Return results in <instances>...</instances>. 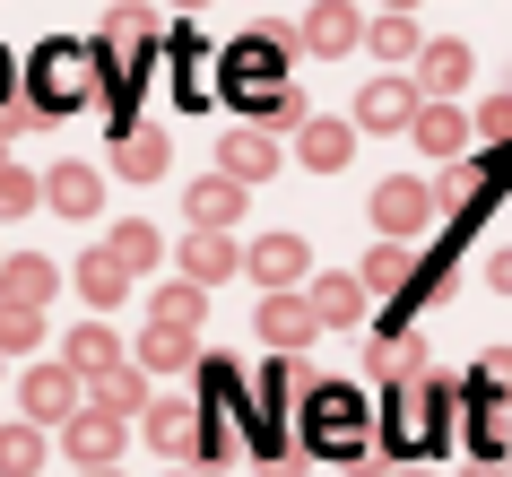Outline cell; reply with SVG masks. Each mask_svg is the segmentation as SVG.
<instances>
[{
	"label": "cell",
	"instance_id": "6da1fadb",
	"mask_svg": "<svg viewBox=\"0 0 512 477\" xmlns=\"http://www.w3.org/2000/svg\"><path fill=\"white\" fill-rule=\"evenodd\" d=\"M217 96H235V105L252 113V131H261L270 105L287 96V35H270V27L235 35V44L217 53Z\"/></svg>",
	"mask_w": 512,
	"mask_h": 477
},
{
	"label": "cell",
	"instance_id": "7a4b0ae2",
	"mask_svg": "<svg viewBox=\"0 0 512 477\" xmlns=\"http://www.w3.org/2000/svg\"><path fill=\"white\" fill-rule=\"evenodd\" d=\"M452 408L460 399L434 382V373H417V382H391V417H382V451L391 460H426L443 434H452Z\"/></svg>",
	"mask_w": 512,
	"mask_h": 477
},
{
	"label": "cell",
	"instance_id": "3957f363",
	"mask_svg": "<svg viewBox=\"0 0 512 477\" xmlns=\"http://www.w3.org/2000/svg\"><path fill=\"white\" fill-rule=\"evenodd\" d=\"M296 443H304V451H322V460H356V451L374 443L365 391H348V382H322V391H304V408H296Z\"/></svg>",
	"mask_w": 512,
	"mask_h": 477
},
{
	"label": "cell",
	"instance_id": "277c9868",
	"mask_svg": "<svg viewBox=\"0 0 512 477\" xmlns=\"http://www.w3.org/2000/svg\"><path fill=\"white\" fill-rule=\"evenodd\" d=\"M96 87H105V70H96V44H70V35H61V44H44V53L27 61V96L53 113V122H61L70 105H87Z\"/></svg>",
	"mask_w": 512,
	"mask_h": 477
},
{
	"label": "cell",
	"instance_id": "5b68a950",
	"mask_svg": "<svg viewBox=\"0 0 512 477\" xmlns=\"http://www.w3.org/2000/svg\"><path fill=\"white\" fill-rule=\"evenodd\" d=\"M374 235L382 243H408V235H426V217H434V183H417V174H400V183H374Z\"/></svg>",
	"mask_w": 512,
	"mask_h": 477
},
{
	"label": "cell",
	"instance_id": "8992f818",
	"mask_svg": "<svg viewBox=\"0 0 512 477\" xmlns=\"http://www.w3.org/2000/svg\"><path fill=\"white\" fill-rule=\"evenodd\" d=\"M18 399H27L18 408L27 425H61V417H79V373L70 365H27L18 373Z\"/></svg>",
	"mask_w": 512,
	"mask_h": 477
},
{
	"label": "cell",
	"instance_id": "52a82bcc",
	"mask_svg": "<svg viewBox=\"0 0 512 477\" xmlns=\"http://www.w3.org/2000/svg\"><path fill=\"white\" fill-rule=\"evenodd\" d=\"M139 434H148L157 460H191V443H200V399H148L139 408Z\"/></svg>",
	"mask_w": 512,
	"mask_h": 477
},
{
	"label": "cell",
	"instance_id": "ba28073f",
	"mask_svg": "<svg viewBox=\"0 0 512 477\" xmlns=\"http://www.w3.org/2000/svg\"><path fill=\"white\" fill-rule=\"evenodd\" d=\"M356 44H365V9H356V0H313V9H304V53L339 61V53H356Z\"/></svg>",
	"mask_w": 512,
	"mask_h": 477
},
{
	"label": "cell",
	"instance_id": "9c48e42d",
	"mask_svg": "<svg viewBox=\"0 0 512 477\" xmlns=\"http://www.w3.org/2000/svg\"><path fill=\"white\" fill-rule=\"evenodd\" d=\"M417 96H426V105H443V96H460V87H469V44H452V35H426V44H417Z\"/></svg>",
	"mask_w": 512,
	"mask_h": 477
},
{
	"label": "cell",
	"instance_id": "30bf717a",
	"mask_svg": "<svg viewBox=\"0 0 512 477\" xmlns=\"http://www.w3.org/2000/svg\"><path fill=\"white\" fill-rule=\"evenodd\" d=\"M61 451H70L79 469H113V460H122V417H105V408L61 417Z\"/></svg>",
	"mask_w": 512,
	"mask_h": 477
},
{
	"label": "cell",
	"instance_id": "8fae6325",
	"mask_svg": "<svg viewBox=\"0 0 512 477\" xmlns=\"http://www.w3.org/2000/svg\"><path fill=\"white\" fill-rule=\"evenodd\" d=\"M417 105H426V96H417L408 79H374L365 96H356V122H348V131H374V139H382V131H408Z\"/></svg>",
	"mask_w": 512,
	"mask_h": 477
},
{
	"label": "cell",
	"instance_id": "7c38bea8",
	"mask_svg": "<svg viewBox=\"0 0 512 477\" xmlns=\"http://www.w3.org/2000/svg\"><path fill=\"white\" fill-rule=\"evenodd\" d=\"M217 165H226V183H243V191H252V183H270V174H278V139L243 122V131H226V139H217Z\"/></svg>",
	"mask_w": 512,
	"mask_h": 477
},
{
	"label": "cell",
	"instance_id": "4fadbf2b",
	"mask_svg": "<svg viewBox=\"0 0 512 477\" xmlns=\"http://www.w3.org/2000/svg\"><path fill=\"white\" fill-rule=\"evenodd\" d=\"M113 165H122L131 183H165L174 148H165V131H148V122H113Z\"/></svg>",
	"mask_w": 512,
	"mask_h": 477
},
{
	"label": "cell",
	"instance_id": "5bb4252c",
	"mask_svg": "<svg viewBox=\"0 0 512 477\" xmlns=\"http://www.w3.org/2000/svg\"><path fill=\"white\" fill-rule=\"evenodd\" d=\"M469 443H478V460H495V469L512 460V391H469Z\"/></svg>",
	"mask_w": 512,
	"mask_h": 477
},
{
	"label": "cell",
	"instance_id": "9a60e30c",
	"mask_svg": "<svg viewBox=\"0 0 512 477\" xmlns=\"http://www.w3.org/2000/svg\"><path fill=\"white\" fill-rule=\"evenodd\" d=\"M243 269H252L270 295H287V287L304 278V235H261V243H243Z\"/></svg>",
	"mask_w": 512,
	"mask_h": 477
},
{
	"label": "cell",
	"instance_id": "2e32d148",
	"mask_svg": "<svg viewBox=\"0 0 512 477\" xmlns=\"http://www.w3.org/2000/svg\"><path fill=\"white\" fill-rule=\"evenodd\" d=\"M183 217L200 226V235H235V217H243V183H226V174L191 183V191H183Z\"/></svg>",
	"mask_w": 512,
	"mask_h": 477
},
{
	"label": "cell",
	"instance_id": "e0dca14e",
	"mask_svg": "<svg viewBox=\"0 0 512 477\" xmlns=\"http://www.w3.org/2000/svg\"><path fill=\"white\" fill-rule=\"evenodd\" d=\"M61 287V269L44 261V252H27V261H0V304H18V313H44Z\"/></svg>",
	"mask_w": 512,
	"mask_h": 477
},
{
	"label": "cell",
	"instance_id": "ac0fdd59",
	"mask_svg": "<svg viewBox=\"0 0 512 477\" xmlns=\"http://www.w3.org/2000/svg\"><path fill=\"white\" fill-rule=\"evenodd\" d=\"M44 200H53L61 217H96L105 209V174H96V165H53V174H44Z\"/></svg>",
	"mask_w": 512,
	"mask_h": 477
},
{
	"label": "cell",
	"instance_id": "d6986e66",
	"mask_svg": "<svg viewBox=\"0 0 512 477\" xmlns=\"http://www.w3.org/2000/svg\"><path fill=\"white\" fill-rule=\"evenodd\" d=\"M96 252H105V261L122 269V278H139V269H157V252H165V235H157V226H148V217H122V226H113V235L96 243Z\"/></svg>",
	"mask_w": 512,
	"mask_h": 477
},
{
	"label": "cell",
	"instance_id": "ffe728a7",
	"mask_svg": "<svg viewBox=\"0 0 512 477\" xmlns=\"http://www.w3.org/2000/svg\"><path fill=\"white\" fill-rule=\"evenodd\" d=\"M304 313H313V330H356V321H365V287H356V278H313Z\"/></svg>",
	"mask_w": 512,
	"mask_h": 477
},
{
	"label": "cell",
	"instance_id": "44dd1931",
	"mask_svg": "<svg viewBox=\"0 0 512 477\" xmlns=\"http://www.w3.org/2000/svg\"><path fill=\"white\" fill-rule=\"evenodd\" d=\"M235 269H243L235 235H183V278L191 287H217V278H235Z\"/></svg>",
	"mask_w": 512,
	"mask_h": 477
},
{
	"label": "cell",
	"instance_id": "7402d4cb",
	"mask_svg": "<svg viewBox=\"0 0 512 477\" xmlns=\"http://www.w3.org/2000/svg\"><path fill=\"white\" fill-rule=\"evenodd\" d=\"M365 373H374V382H417V373H434V356H426V339H417V330H382Z\"/></svg>",
	"mask_w": 512,
	"mask_h": 477
},
{
	"label": "cell",
	"instance_id": "603a6c76",
	"mask_svg": "<svg viewBox=\"0 0 512 477\" xmlns=\"http://www.w3.org/2000/svg\"><path fill=\"white\" fill-rule=\"evenodd\" d=\"M61 365L79 373V391H87L96 373H113V365H122V339H113L105 321H87V330H70V347H61Z\"/></svg>",
	"mask_w": 512,
	"mask_h": 477
},
{
	"label": "cell",
	"instance_id": "cb8c5ba5",
	"mask_svg": "<svg viewBox=\"0 0 512 477\" xmlns=\"http://www.w3.org/2000/svg\"><path fill=\"white\" fill-rule=\"evenodd\" d=\"M408 139H417V148H426L434 165H452L460 148H469V122H460L452 105H417V122H408Z\"/></svg>",
	"mask_w": 512,
	"mask_h": 477
},
{
	"label": "cell",
	"instance_id": "d4e9b609",
	"mask_svg": "<svg viewBox=\"0 0 512 477\" xmlns=\"http://www.w3.org/2000/svg\"><path fill=\"white\" fill-rule=\"evenodd\" d=\"M408 278H417V252H408V243H374L365 269H356V287H365V295H408Z\"/></svg>",
	"mask_w": 512,
	"mask_h": 477
},
{
	"label": "cell",
	"instance_id": "484cf974",
	"mask_svg": "<svg viewBox=\"0 0 512 477\" xmlns=\"http://www.w3.org/2000/svg\"><path fill=\"white\" fill-rule=\"evenodd\" d=\"M261 339H270L278 356L313 347V313H304V295H270V304H261Z\"/></svg>",
	"mask_w": 512,
	"mask_h": 477
},
{
	"label": "cell",
	"instance_id": "4316f807",
	"mask_svg": "<svg viewBox=\"0 0 512 477\" xmlns=\"http://www.w3.org/2000/svg\"><path fill=\"white\" fill-rule=\"evenodd\" d=\"M131 365H139V373H191V365H200V339H191V330H157V321H148V339H139Z\"/></svg>",
	"mask_w": 512,
	"mask_h": 477
},
{
	"label": "cell",
	"instance_id": "83f0119b",
	"mask_svg": "<svg viewBox=\"0 0 512 477\" xmlns=\"http://www.w3.org/2000/svg\"><path fill=\"white\" fill-rule=\"evenodd\" d=\"M87 391H96V408H105V417H139V408H148V373H139L131 356H122V365H113V373H96Z\"/></svg>",
	"mask_w": 512,
	"mask_h": 477
},
{
	"label": "cell",
	"instance_id": "f1b7e54d",
	"mask_svg": "<svg viewBox=\"0 0 512 477\" xmlns=\"http://www.w3.org/2000/svg\"><path fill=\"white\" fill-rule=\"evenodd\" d=\"M348 148H356L348 122H304V131H296V157L313 165V174H339V165H348Z\"/></svg>",
	"mask_w": 512,
	"mask_h": 477
},
{
	"label": "cell",
	"instance_id": "f546056e",
	"mask_svg": "<svg viewBox=\"0 0 512 477\" xmlns=\"http://www.w3.org/2000/svg\"><path fill=\"white\" fill-rule=\"evenodd\" d=\"M200 313H209V287H191V278L157 287V304H148V321H157V330H191V339H200Z\"/></svg>",
	"mask_w": 512,
	"mask_h": 477
},
{
	"label": "cell",
	"instance_id": "4dcf8cb0",
	"mask_svg": "<svg viewBox=\"0 0 512 477\" xmlns=\"http://www.w3.org/2000/svg\"><path fill=\"white\" fill-rule=\"evenodd\" d=\"M44 460H53V443H44V425H0V477H35L44 469Z\"/></svg>",
	"mask_w": 512,
	"mask_h": 477
},
{
	"label": "cell",
	"instance_id": "1f68e13d",
	"mask_svg": "<svg viewBox=\"0 0 512 477\" xmlns=\"http://www.w3.org/2000/svg\"><path fill=\"white\" fill-rule=\"evenodd\" d=\"M122 287H131V278H122V269H113L105 252L87 243V261H79V295H87V304H96V313H105V304H122Z\"/></svg>",
	"mask_w": 512,
	"mask_h": 477
},
{
	"label": "cell",
	"instance_id": "d6a6232c",
	"mask_svg": "<svg viewBox=\"0 0 512 477\" xmlns=\"http://www.w3.org/2000/svg\"><path fill=\"white\" fill-rule=\"evenodd\" d=\"M365 35H374V53H382V61H417V44H426V35H417V18H391V9H382Z\"/></svg>",
	"mask_w": 512,
	"mask_h": 477
},
{
	"label": "cell",
	"instance_id": "836d02e7",
	"mask_svg": "<svg viewBox=\"0 0 512 477\" xmlns=\"http://www.w3.org/2000/svg\"><path fill=\"white\" fill-rule=\"evenodd\" d=\"M35 200H44V183H35L27 165H0V217H27Z\"/></svg>",
	"mask_w": 512,
	"mask_h": 477
},
{
	"label": "cell",
	"instance_id": "e575fe53",
	"mask_svg": "<svg viewBox=\"0 0 512 477\" xmlns=\"http://www.w3.org/2000/svg\"><path fill=\"white\" fill-rule=\"evenodd\" d=\"M44 339V313H18V304H0V356H18V347Z\"/></svg>",
	"mask_w": 512,
	"mask_h": 477
},
{
	"label": "cell",
	"instance_id": "d590c367",
	"mask_svg": "<svg viewBox=\"0 0 512 477\" xmlns=\"http://www.w3.org/2000/svg\"><path fill=\"white\" fill-rule=\"evenodd\" d=\"M478 139H486V148H504V139H512V87L478 105Z\"/></svg>",
	"mask_w": 512,
	"mask_h": 477
},
{
	"label": "cell",
	"instance_id": "8d00e7d4",
	"mask_svg": "<svg viewBox=\"0 0 512 477\" xmlns=\"http://www.w3.org/2000/svg\"><path fill=\"white\" fill-rule=\"evenodd\" d=\"M469 391H512V347H486L478 373H469Z\"/></svg>",
	"mask_w": 512,
	"mask_h": 477
},
{
	"label": "cell",
	"instance_id": "74e56055",
	"mask_svg": "<svg viewBox=\"0 0 512 477\" xmlns=\"http://www.w3.org/2000/svg\"><path fill=\"white\" fill-rule=\"evenodd\" d=\"M469 174H478V183L495 191V200H504V191H512V139H504V148H486V157L469 165Z\"/></svg>",
	"mask_w": 512,
	"mask_h": 477
},
{
	"label": "cell",
	"instance_id": "f35d334b",
	"mask_svg": "<svg viewBox=\"0 0 512 477\" xmlns=\"http://www.w3.org/2000/svg\"><path fill=\"white\" fill-rule=\"evenodd\" d=\"M486 287H495V295H512V243L495 252V261H486Z\"/></svg>",
	"mask_w": 512,
	"mask_h": 477
},
{
	"label": "cell",
	"instance_id": "ab89813d",
	"mask_svg": "<svg viewBox=\"0 0 512 477\" xmlns=\"http://www.w3.org/2000/svg\"><path fill=\"white\" fill-rule=\"evenodd\" d=\"M9 96H18V61L0 53V105H9Z\"/></svg>",
	"mask_w": 512,
	"mask_h": 477
},
{
	"label": "cell",
	"instance_id": "60d3db41",
	"mask_svg": "<svg viewBox=\"0 0 512 477\" xmlns=\"http://www.w3.org/2000/svg\"><path fill=\"white\" fill-rule=\"evenodd\" d=\"M460 477H504V469H495V460H469V469H460Z\"/></svg>",
	"mask_w": 512,
	"mask_h": 477
},
{
	"label": "cell",
	"instance_id": "b9f144b4",
	"mask_svg": "<svg viewBox=\"0 0 512 477\" xmlns=\"http://www.w3.org/2000/svg\"><path fill=\"white\" fill-rule=\"evenodd\" d=\"M382 9H391V18H408V9H417V0H382Z\"/></svg>",
	"mask_w": 512,
	"mask_h": 477
},
{
	"label": "cell",
	"instance_id": "7bdbcfd3",
	"mask_svg": "<svg viewBox=\"0 0 512 477\" xmlns=\"http://www.w3.org/2000/svg\"><path fill=\"white\" fill-rule=\"evenodd\" d=\"M79 477H122V469H79Z\"/></svg>",
	"mask_w": 512,
	"mask_h": 477
},
{
	"label": "cell",
	"instance_id": "ee69618b",
	"mask_svg": "<svg viewBox=\"0 0 512 477\" xmlns=\"http://www.w3.org/2000/svg\"><path fill=\"white\" fill-rule=\"evenodd\" d=\"M174 9H209V0H174Z\"/></svg>",
	"mask_w": 512,
	"mask_h": 477
},
{
	"label": "cell",
	"instance_id": "f6af8a7d",
	"mask_svg": "<svg viewBox=\"0 0 512 477\" xmlns=\"http://www.w3.org/2000/svg\"><path fill=\"white\" fill-rule=\"evenodd\" d=\"M391 477H426V469H391Z\"/></svg>",
	"mask_w": 512,
	"mask_h": 477
},
{
	"label": "cell",
	"instance_id": "bcb514c9",
	"mask_svg": "<svg viewBox=\"0 0 512 477\" xmlns=\"http://www.w3.org/2000/svg\"><path fill=\"white\" fill-rule=\"evenodd\" d=\"M261 477H287V469H261Z\"/></svg>",
	"mask_w": 512,
	"mask_h": 477
},
{
	"label": "cell",
	"instance_id": "7dc6e473",
	"mask_svg": "<svg viewBox=\"0 0 512 477\" xmlns=\"http://www.w3.org/2000/svg\"><path fill=\"white\" fill-rule=\"evenodd\" d=\"M174 477H191V469H174Z\"/></svg>",
	"mask_w": 512,
	"mask_h": 477
},
{
	"label": "cell",
	"instance_id": "c3c4849f",
	"mask_svg": "<svg viewBox=\"0 0 512 477\" xmlns=\"http://www.w3.org/2000/svg\"><path fill=\"white\" fill-rule=\"evenodd\" d=\"M113 9H122V0H113Z\"/></svg>",
	"mask_w": 512,
	"mask_h": 477
},
{
	"label": "cell",
	"instance_id": "681fc988",
	"mask_svg": "<svg viewBox=\"0 0 512 477\" xmlns=\"http://www.w3.org/2000/svg\"><path fill=\"white\" fill-rule=\"evenodd\" d=\"M0 165H9V157H0Z\"/></svg>",
	"mask_w": 512,
	"mask_h": 477
}]
</instances>
